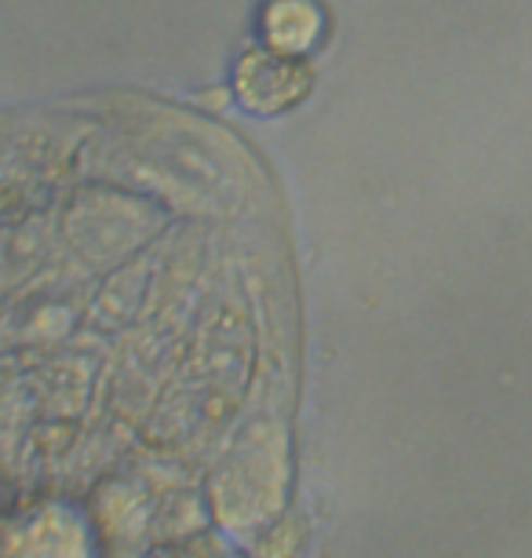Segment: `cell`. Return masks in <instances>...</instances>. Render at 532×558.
<instances>
[{
  "label": "cell",
  "instance_id": "cell-1",
  "mask_svg": "<svg viewBox=\"0 0 532 558\" xmlns=\"http://www.w3.org/2000/svg\"><path fill=\"white\" fill-rule=\"evenodd\" d=\"M314 29H318V15H314V8L302 4V0H281V4H274V12H270V37L285 51L310 45Z\"/></svg>",
  "mask_w": 532,
  "mask_h": 558
}]
</instances>
